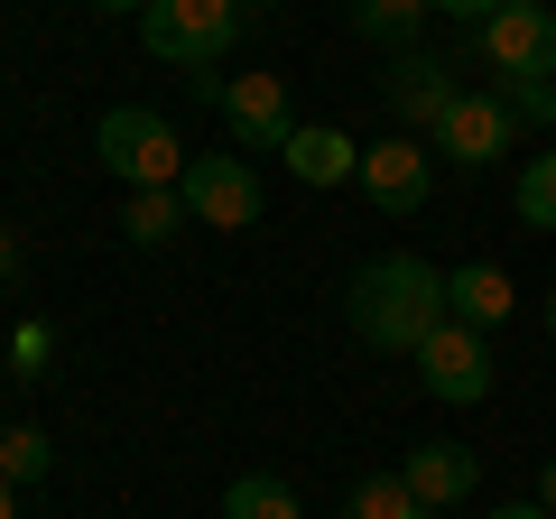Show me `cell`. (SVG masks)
Returning a JSON list of instances; mask_svg holds the SVG:
<instances>
[{
    "label": "cell",
    "mask_w": 556,
    "mask_h": 519,
    "mask_svg": "<svg viewBox=\"0 0 556 519\" xmlns=\"http://www.w3.org/2000/svg\"><path fill=\"white\" fill-rule=\"evenodd\" d=\"M445 316H455V306H445V269L417 260V251H380V260H362L353 279H343V325H353L371 353H417Z\"/></svg>",
    "instance_id": "cell-1"
},
{
    "label": "cell",
    "mask_w": 556,
    "mask_h": 519,
    "mask_svg": "<svg viewBox=\"0 0 556 519\" xmlns=\"http://www.w3.org/2000/svg\"><path fill=\"white\" fill-rule=\"evenodd\" d=\"M93 167L121 177L130 195L139 186H177L186 177V140L167 130V112H149V102H112V112L93 121Z\"/></svg>",
    "instance_id": "cell-2"
},
{
    "label": "cell",
    "mask_w": 556,
    "mask_h": 519,
    "mask_svg": "<svg viewBox=\"0 0 556 519\" xmlns=\"http://www.w3.org/2000/svg\"><path fill=\"white\" fill-rule=\"evenodd\" d=\"M139 38L159 65H186L214 84V65L241 47V0H159V10H139Z\"/></svg>",
    "instance_id": "cell-3"
},
{
    "label": "cell",
    "mask_w": 556,
    "mask_h": 519,
    "mask_svg": "<svg viewBox=\"0 0 556 519\" xmlns=\"http://www.w3.org/2000/svg\"><path fill=\"white\" fill-rule=\"evenodd\" d=\"M473 56H482V75H492V84L556 75V10H547V0H501L492 20L473 28Z\"/></svg>",
    "instance_id": "cell-4"
},
{
    "label": "cell",
    "mask_w": 556,
    "mask_h": 519,
    "mask_svg": "<svg viewBox=\"0 0 556 519\" xmlns=\"http://www.w3.org/2000/svg\"><path fill=\"white\" fill-rule=\"evenodd\" d=\"M177 195H186V214L214 223V232H251L260 223V167L241 159V149H204V159H186Z\"/></svg>",
    "instance_id": "cell-5"
},
{
    "label": "cell",
    "mask_w": 556,
    "mask_h": 519,
    "mask_svg": "<svg viewBox=\"0 0 556 519\" xmlns=\"http://www.w3.org/2000/svg\"><path fill=\"white\" fill-rule=\"evenodd\" d=\"M417 380H427V400H445V408H473V400H492V343L473 334V325H455L445 316L437 334L417 343Z\"/></svg>",
    "instance_id": "cell-6"
},
{
    "label": "cell",
    "mask_w": 556,
    "mask_h": 519,
    "mask_svg": "<svg viewBox=\"0 0 556 519\" xmlns=\"http://www.w3.org/2000/svg\"><path fill=\"white\" fill-rule=\"evenodd\" d=\"M464 93V75L445 56H427V47H408V56H390V75H380V102H390V130H408V140H427L445 121V102Z\"/></svg>",
    "instance_id": "cell-7"
},
{
    "label": "cell",
    "mask_w": 556,
    "mask_h": 519,
    "mask_svg": "<svg viewBox=\"0 0 556 519\" xmlns=\"http://www.w3.org/2000/svg\"><path fill=\"white\" fill-rule=\"evenodd\" d=\"M223 130H232V149L251 159V149H288L298 140V112H288V75H232L214 93Z\"/></svg>",
    "instance_id": "cell-8"
},
{
    "label": "cell",
    "mask_w": 556,
    "mask_h": 519,
    "mask_svg": "<svg viewBox=\"0 0 556 519\" xmlns=\"http://www.w3.org/2000/svg\"><path fill=\"white\" fill-rule=\"evenodd\" d=\"M510 140H519V121H510V102H501V93H455V102H445V121L427 130V149H445L455 167H501V159H510Z\"/></svg>",
    "instance_id": "cell-9"
},
{
    "label": "cell",
    "mask_w": 556,
    "mask_h": 519,
    "mask_svg": "<svg viewBox=\"0 0 556 519\" xmlns=\"http://www.w3.org/2000/svg\"><path fill=\"white\" fill-rule=\"evenodd\" d=\"M353 186L380 204V214H417V204H427V186H437V167H427V140H408V130L371 140V149H362V167H353Z\"/></svg>",
    "instance_id": "cell-10"
},
{
    "label": "cell",
    "mask_w": 556,
    "mask_h": 519,
    "mask_svg": "<svg viewBox=\"0 0 556 519\" xmlns=\"http://www.w3.org/2000/svg\"><path fill=\"white\" fill-rule=\"evenodd\" d=\"M399 473H408V492L427 501V510H464V501H473V482H482V464L464 455V445L427 436V445H408V455H399Z\"/></svg>",
    "instance_id": "cell-11"
},
{
    "label": "cell",
    "mask_w": 556,
    "mask_h": 519,
    "mask_svg": "<svg viewBox=\"0 0 556 519\" xmlns=\"http://www.w3.org/2000/svg\"><path fill=\"white\" fill-rule=\"evenodd\" d=\"M445 306H455V325H473V334H492V325H510L519 288L501 260H464V269H445Z\"/></svg>",
    "instance_id": "cell-12"
},
{
    "label": "cell",
    "mask_w": 556,
    "mask_h": 519,
    "mask_svg": "<svg viewBox=\"0 0 556 519\" xmlns=\"http://www.w3.org/2000/svg\"><path fill=\"white\" fill-rule=\"evenodd\" d=\"M278 159H288L298 186H343L362 167V140H343V130H306V121H298V140L278 149Z\"/></svg>",
    "instance_id": "cell-13"
},
{
    "label": "cell",
    "mask_w": 556,
    "mask_h": 519,
    "mask_svg": "<svg viewBox=\"0 0 556 519\" xmlns=\"http://www.w3.org/2000/svg\"><path fill=\"white\" fill-rule=\"evenodd\" d=\"M186 223H195V214H186L177 186H139V195L121 204V241H130V251H159V241H177Z\"/></svg>",
    "instance_id": "cell-14"
},
{
    "label": "cell",
    "mask_w": 556,
    "mask_h": 519,
    "mask_svg": "<svg viewBox=\"0 0 556 519\" xmlns=\"http://www.w3.org/2000/svg\"><path fill=\"white\" fill-rule=\"evenodd\" d=\"M417 28H427V0H353V38L390 47V56H408Z\"/></svg>",
    "instance_id": "cell-15"
},
{
    "label": "cell",
    "mask_w": 556,
    "mask_h": 519,
    "mask_svg": "<svg viewBox=\"0 0 556 519\" xmlns=\"http://www.w3.org/2000/svg\"><path fill=\"white\" fill-rule=\"evenodd\" d=\"M223 519H306V501L278 473H232L223 482Z\"/></svg>",
    "instance_id": "cell-16"
},
{
    "label": "cell",
    "mask_w": 556,
    "mask_h": 519,
    "mask_svg": "<svg viewBox=\"0 0 556 519\" xmlns=\"http://www.w3.org/2000/svg\"><path fill=\"white\" fill-rule=\"evenodd\" d=\"M343 519H445V510H427L408 492V473H362L353 501H343Z\"/></svg>",
    "instance_id": "cell-17"
},
{
    "label": "cell",
    "mask_w": 556,
    "mask_h": 519,
    "mask_svg": "<svg viewBox=\"0 0 556 519\" xmlns=\"http://www.w3.org/2000/svg\"><path fill=\"white\" fill-rule=\"evenodd\" d=\"M519 223H538V232H556V149H538L529 167H519Z\"/></svg>",
    "instance_id": "cell-18"
},
{
    "label": "cell",
    "mask_w": 556,
    "mask_h": 519,
    "mask_svg": "<svg viewBox=\"0 0 556 519\" xmlns=\"http://www.w3.org/2000/svg\"><path fill=\"white\" fill-rule=\"evenodd\" d=\"M501 102H510V121H538V130H556V75H510L492 84Z\"/></svg>",
    "instance_id": "cell-19"
},
{
    "label": "cell",
    "mask_w": 556,
    "mask_h": 519,
    "mask_svg": "<svg viewBox=\"0 0 556 519\" xmlns=\"http://www.w3.org/2000/svg\"><path fill=\"white\" fill-rule=\"evenodd\" d=\"M47 464H56V445H47L38 427H10V436H0V473H10V482H38Z\"/></svg>",
    "instance_id": "cell-20"
},
{
    "label": "cell",
    "mask_w": 556,
    "mask_h": 519,
    "mask_svg": "<svg viewBox=\"0 0 556 519\" xmlns=\"http://www.w3.org/2000/svg\"><path fill=\"white\" fill-rule=\"evenodd\" d=\"M10 362H20V371H38V362H47V325H20V334H10Z\"/></svg>",
    "instance_id": "cell-21"
},
{
    "label": "cell",
    "mask_w": 556,
    "mask_h": 519,
    "mask_svg": "<svg viewBox=\"0 0 556 519\" xmlns=\"http://www.w3.org/2000/svg\"><path fill=\"white\" fill-rule=\"evenodd\" d=\"M427 10H445V20H464V28H482L501 10V0H427Z\"/></svg>",
    "instance_id": "cell-22"
},
{
    "label": "cell",
    "mask_w": 556,
    "mask_h": 519,
    "mask_svg": "<svg viewBox=\"0 0 556 519\" xmlns=\"http://www.w3.org/2000/svg\"><path fill=\"white\" fill-rule=\"evenodd\" d=\"M0 288H20V232H0Z\"/></svg>",
    "instance_id": "cell-23"
},
{
    "label": "cell",
    "mask_w": 556,
    "mask_h": 519,
    "mask_svg": "<svg viewBox=\"0 0 556 519\" xmlns=\"http://www.w3.org/2000/svg\"><path fill=\"white\" fill-rule=\"evenodd\" d=\"M482 519H556V510H538V501H501V510H482Z\"/></svg>",
    "instance_id": "cell-24"
},
{
    "label": "cell",
    "mask_w": 556,
    "mask_h": 519,
    "mask_svg": "<svg viewBox=\"0 0 556 519\" xmlns=\"http://www.w3.org/2000/svg\"><path fill=\"white\" fill-rule=\"evenodd\" d=\"M538 510H556V455L538 464Z\"/></svg>",
    "instance_id": "cell-25"
},
{
    "label": "cell",
    "mask_w": 556,
    "mask_h": 519,
    "mask_svg": "<svg viewBox=\"0 0 556 519\" xmlns=\"http://www.w3.org/2000/svg\"><path fill=\"white\" fill-rule=\"evenodd\" d=\"M0 519H20V482L10 473H0Z\"/></svg>",
    "instance_id": "cell-26"
},
{
    "label": "cell",
    "mask_w": 556,
    "mask_h": 519,
    "mask_svg": "<svg viewBox=\"0 0 556 519\" xmlns=\"http://www.w3.org/2000/svg\"><path fill=\"white\" fill-rule=\"evenodd\" d=\"M93 10H130V20H139V10H159V0H93Z\"/></svg>",
    "instance_id": "cell-27"
},
{
    "label": "cell",
    "mask_w": 556,
    "mask_h": 519,
    "mask_svg": "<svg viewBox=\"0 0 556 519\" xmlns=\"http://www.w3.org/2000/svg\"><path fill=\"white\" fill-rule=\"evenodd\" d=\"M547 334H556V288H547Z\"/></svg>",
    "instance_id": "cell-28"
},
{
    "label": "cell",
    "mask_w": 556,
    "mask_h": 519,
    "mask_svg": "<svg viewBox=\"0 0 556 519\" xmlns=\"http://www.w3.org/2000/svg\"><path fill=\"white\" fill-rule=\"evenodd\" d=\"M241 10H278V0H241Z\"/></svg>",
    "instance_id": "cell-29"
},
{
    "label": "cell",
    "mask_w": 556,
    "mask_h": 519,
    "mask_svg": "<svg viewBox=\"0 0 556 519\" xmlns=\"http://www.w3.org/2000/svg\"><path fill=\"white\" fill-rule=\"evenodd\" d=\"M0 436H10V427H0Z\"/></svg>",
    "instance_id": "cell-30"
},
{
    "label": "cell",
    "mask_w": 556,
    "mask_h": 519,
    "mask_svg": "<svg viewBox=\"0 0 556 519\" xmlns=\"http://www.w3.org/2000/svg\"><path fill=\"white\" fill-rule=\"evenodd\" d=\"M0 232H10V223H0Z\"/></svg>",
    "instance_id": "cell-31"
}]
</instances>
